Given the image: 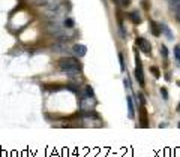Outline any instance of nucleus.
Wrapping results in <instances>:
<instances>
[{"label":"nucleus","instance_id":"423d86ee","mask_svg":"<svg viewBox=\"0 0 180 157\" xmlns=\"http://www.w3.org/2000/svg\"><path fill=\"white\" fill-rule=\"evenodd\" d=\"M128 115L129 118H134L135 117V108H134V103H132V97L131 96H128Z\"/></svg>","mask_w":180,"mask_h":157},{"label":"nucleus","instance_id":"0eeeda50","mask_svg":"<svg viewBox=\"0 0 180 157\" xmlns=\"http://www.w3.org/2000/svg\"><path fill=\"white\" fill-rule=\"evenodd\" d=\"M158 27L161 28V32H164V33L167 34V38H168V39H170V41H171V39H173V33H171V30H170V28H168V26H167V24H159V26H158Z\"/></svg>","mask_w":180,"mask_h":157},{"label":"nucleus","instance_id":"f257e3e1","mask_svg":"<svg viewBox=\"0 0 180 157\" xmlns=\"http://www.w3.org/2000/svg\"><path fill=\"white\" fill-rule=\"evenodd\" d=\"M59 68L63 73H66L68 76H75L81 72V64L78 63V60L68 57V58H62L59 63Z\"/></svg>","mask_w":180,"mask_h":157},{"label":"nucleus","instance_id":"f8f14e48","mask_svg":"<svg viewBox=\"0 0 180 157\" xmlns=\"http://www.w3.org/2000/svg\"><path fill=\"white\" fill-rule=\"evenodd\" d=\"M150 26H152V32L155 36H159V30H158V24L156 23H150Z\"/></svg>","mask_w":180,"mask_h":157},{"label":"nucleus","instance_id":"6e6552de","mask_svg":"<svg viewBox=\"0 0 180 157\" xmlns=\"http://www.w3.org/2000/svg\"><path fill=\"white\" fill-rule=\"evenodd\" d=\"M53 49H54L56 53H68V47L65 43H57V45L53 47Z\"/></svg>","mask_w":180,"mask_h":157},{"label":"nucleus","instance_id":"ddd939ff","mask_svg":"<svg viewBox=\"0 0 180 157\" xmlns=\"http://www.w3.org/2000/svg\"><path fill=\"white\" fill-rule=\"evenodd\" d=\"M84 96H90V97H93V90H92V87H86V94Z\"/></svg>","mask_w":180,"mask_h":157},{"label":"nucleus","instance_id":"9b49d317","mask_svg":"<svg viewBox=\"0 0 180 157\" xmlns=\"http://www.w3.org/2000/svg\"><path fill=\"white\" fill-rule=\"evenodd\" d=\"M65 27L66 28L74 27V20H72V18H66V20H65Z\"/></svg>","mask_w":180,"mask_h":157},{"label":"nucleus","instance_id":"dca6fc26","mask_svg":"<svg viewBox=\"0 0 180 157\" xmlns=\"http://www.w3.org/2000/svg\"><path fill=\"white\" fill-rule=\"evenodd\" d=\"M161 54L164 55V57H167V55H168V53H167V48L164 47V45H162V47H161Z\"/></svg>","mask_w":180,"mask_h":157},{"label":"nucleus","instance_id":"412c9836","mask_svg":"<svg viewBox=\"0 0 180 157\" xmlns=\"http://www.w3.org/2000/svg\"><path fill=\"white\" fill-rule=\"evenodd\" d=\"M179 126H180V124H179Z\"/></svg>","mask_w":180,"mask_h":157},{"label":"nucleus","instance_id":"1a4fd4ad","mask_svg":"<svg viewBox=\"0 0 180 157\" xmlns=\"http://www.w3.org/2000/svg\"><path fill=\"white\" fill-rule=\"evenodd\" d=\"M131 20L135 23V24H138L140 21H141V18H140V14L138 12H132L131 14Z\"/></svg>","mask_w":180,"mask_h":157},{"label":"nucleus","instance_id":"aec40b11","mask_svg":"<svg viewBox=\"0 0 180 157\" xmlns=\"http://www.w3.org/2000/svg\"><path fill=\"white\" fill-rule=\"evenodd\" d=\"M179 109H180V103H179Z\"/></svg>","mask_w":180,"mask_h":157},{"label":"nucleus","instance_id":"4468645a","mask_svg":"<svg viewBox=\"0 0 180 157\" xmlns=\"http://www.w3.org/2000/svg\"><path fill=\"white\" fill-rule=\"evenodd\" d=\"M119 60H120V68H122V70H125V62H123V55L119 54Z\"/></svg>","mask_w":180,"mask_h":157},{"label":"nucleus","instance_id":"a211bd4d","mask_svg":"<svg viewBox=\"0 0 180 157\" xmlns=\"http://www.w3.org/2000/svg\"><path fill=\"white\" fill-rule=\"evenodd\" d=\"M153 73H155V76L158 78V76H159V70H158L156 68H153Z\"/></svg>","mask_w":180,"mask_h":157},{"label":"nucleus","instance_id":"2eb2a0df","mask_svg":"<svg viewBox=\"0 0 180 157\" xmlns=\"http://www.w3.org/2000/svg\"><path fill=\"white\" fill-rule=\"evenodd\" d=\"M161 94H162V97H164V99H168V93H167V90L165 89H161Z\"/></svg>","mask_w":180,"mask_h":157},{"label":"nucleus","instance_id":"20e7f679","mask_svg":"<svg viewBox=\"0 0 180 157\" xmlns=\"http://www.w3.org/2000/svg\"><path fill=\"white\" fill-rule=\"evenodd\" d=\"M137 45H138L140 49H141L144 54H150V53H152V45L146 41L144 38H138V39H137Z\"/></svg>","mask_w":180,"mask_h":157},{"label":"nucleus","instance_id":"f03ea898","mask_svg":"<svg viewBox=\"0 0 180 157\" xmlns=\"http://www.w3.org/2000/svg\"><path fill=\"white\" fill-rule=\"evenodd\" d=\"M96 105V100L90 96H81V109L83 111H92Z\"/></svg>","mask_w":180,"mask_h":157},{"label":"nucleus","instance_id":"6ab92c4d","mask_svg":"<svg viewBox=\"0 0 180 157\" xmlns=\"http://www.w3.org/2000/svg\"><path fill=\"white\" fill-rule=\"evenodd\" d=\"M129 5V0H122V6H128Z\"/></svg>","mask_w":180,"mask_h":157},{"label":"nucleus","instance_id":"39448f33","mask_svg":"<svg viewBox=\"0 0 180 157\" xmlns=\"http://www.w3.org/2000/svg\"><path fill=\"white\" fill-rule=\"evenodd\" d=\"M72 53H74L75 55H78V57H84L86 53H87V48L84 47V45L77 43V45H74V48H72Z\"/></svg>","mask_w":180,"mask_h":157},{"label":"nucleus","instance_id":"9d476101","mask_svg":"<svg viewBox=\"0 0 180 157\" xmlns=\"http://www.w3.org/2000/svg\"><path fill=\"white\" fill-rule=\"evenodd\" d=\"M174 57H176V60L180 63V45H176V47H174Z\"/></svg>","mask_w":180,"mask_h":157},{"label":"nucleus","instance_id":"7ed1b4c3","mask_svg":"<svg viewBox=\"0 0 180 157\" xmlns=\"http://www.w3.org/2000/svg\"><path fill=\"white\" fill-rule=\"evenodd\" d=\"M137 68H135V78L137 81L140 82V85H144V75H143V66H141V62H140L138 55H137Z\"/></svg>","mask_w":180,"mask_h":157},{"label":"nucleus","instance_id":"f3484780","mask_svg":"<svg viewBox=\"0 0 180 157\" xmlns=\"http://www.w3.org/2000/svg\"><path fill=\"white\" fill-rule=\"evenodd\" d=\"M125 87H126V89H131V82H129L128 78H125Z\"/></svg>","mask_w":180,"mask_h":157}]
</instances>
